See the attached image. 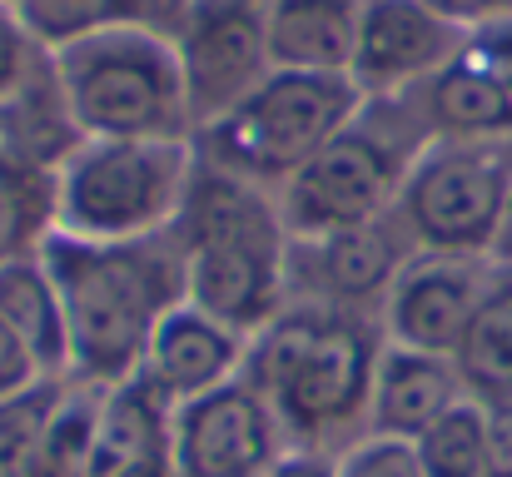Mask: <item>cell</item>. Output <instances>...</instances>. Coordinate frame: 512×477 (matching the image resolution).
<instances>
[{"label":"cell","mask_w":512,"mask_h":477,"mask_svg":"<svg viewBox=\"0 0 512 477\" xmlns=\"http://www.w3.org/2000/svg\"><path fill=\"white\" fill-rule=\"evenodd\" d=\"M488 279H493V269L483 254H428V249L408 254V264L398 269V279L378 309L383 338L453 358Z\"/></svg>","instance_id":"12"},{"label":"cell","mask_w":512,"mask_h":477,"mask_svg":"<svg viewBox=\"0 0 512 477\" xmlns=\"http://www.w3.org/2000/svg\"><path fill=\"white\" fill-rule=\"evenodd\" d=\"M463 35L468 30L438 20L418 0H363L348 80L358 85L363 100L408 95L458 55Z\"/></svg>","instance_id":"13"},{"label":"cell","mask_w":512,"mask_h":477,"mask_svg":"<svg viewBox=\"0 0 512 477\" xmlns=\"http://www.w3.org/2000/svg\"><path fill=\"white\" fill-rule=\"evenodd\" d=\"M5 5H20V0H5Z\"/></svg>","instance_id":"32"},{"label":"cell","mask_w":512,"mask_h":477,"mask_svg":"<svg viewBox=\"0 0 512 477\" xmlns=\"http://www.w3.org/2000/svg\"><path fill=\"white\" fill-rule=\"evenodd\" d=\"M0 318L25 338L45 378H70V333H65V309L55 294L50 269L40 254H20L0 269Z\"/></svg>","instance_id":"18"},{"label":"cell","mask_w":512,"mask_h":477,"mask_svg":"<svg viewBox=\"0 0 512 477\" xmlns=\"http://www.w3.org/2000/svg\"><path fill=\"white\" fill-rule=\"evenodd\" d=\"M194 135L234 110L269 70V0H184L170 30Z\"/></svg>","instance_id":"9"},{"label":"cell","mask_w":512,"mask_h":477,"mask_svg":"<svg viewBox=\"0 0 512 477\" xmlns=\"http://www.w3.org/2000/svg\"><path fill=\"white\" fill-rule=\"evenodd\" d=\"M194 174V140H80L50 174V229L85 244L165 234Z\"/></svg>","instance_id":"6"},{"label":"cell","mask_w":512,"mask_h":477,"mask_svg":"<svg viewBox=\"0 0 512 477\" xmlns=\"http://www.w3.org/2000/svg\"><path fill=\"white\" fill-rule=\"evenodd\" d=\"M184 0H20L15 15L35 35L40 50H65L85 35L115 30V25H155L174 30Z\"/></svg>","instance_id":"20"},{"label":"cell","mask_w":512,"mask_h":477,"mask_svg":"<svg viewBox=\"0 0 512 477\" xmlns=\"http://www.w3.org/2000/svg\"><path fill=\"white\" fill-rule=\"evenodd\" d=\"M264 477H339L334 453H314V448H289Z\"/></svg>","instance_id":"30"},{"label":"cell","mask_w":512,"mask_h":477,"mask_svg":"<svg viewBox=\"0 0 512 477\" xmlns=\"http://www.w3.org/2000/svg\"><path fill=\"white\" fill-rule=\"evenodd\" d=\"M488 438H483V477H512V398L483 403Z\"/></svg>","instance_id":"28"},{"label":"cell","mask_w":512,"mask_h":477,"mask_svg":"<svg viewBox=\"0 0 512 477\" xmlns=\"http://www.w3.org/2000/svg\"><path fill=\"white\" fill-rule=\"evenodd\" d=\"M170 418L174 403L140 373L110 383L100 393V438H95L90 477H120L130 468L170 463Z\"/></svg>","instance_id":"16"},{"label":"cell","mask_w":512,"mask_h":477,"mask_svg":"<svg viewBox=\"0 0 512 477\" xmlns=\"http://www.w3.org/2000/svg\"><path fill=\"white\" fill-rule=\"evenodd\" d=\"M463 398H468V388H463L458 363L448 353L383 343L378 373H373V393H368V433L413 443L423 428H433Z\"/></svg>","instance_id":"15"},{"label":"cell","mask_w":512,"mask_h":477,"mask_svg":"<svg viewBox=\"0 0 512 477\" xmlns=\"http://www.w3.org/2000/svg\"><path fill=\"white\" fill-rule=\"evenodd\" d=\"M339 477H423V468H418L413 443L363 433L339 453Z\"/></svg>","instance_id":"25"},{"label":"cell","mask_w":512,"mask_h":477,"mask_svg":"<svg viewBox=\"0 0 512 477\" xmlns=\"http://www.w3.org/2000/svg\"><path fill=\"white\" fill-rule=\"evenodd\" d=\"M244 353H249L244 333L224 328L219 318L199 314L194 304H174L170 314L160 318V328L150 333L140 378L155 383L179 408L199 393H214V388L234 383L244 373Z\"/></svg>","instance_id":"14"},{"label":"cell","mask_w":512,"mask_h":477,"mask_svg":"<svg viewBox=\"0 0 512 477\" xmlns=\"http://www.w3.org/2000/svg\"><path fill=\"white\" fill-rule=\"evenodd\" d=\"M428 140L433 130L418 115L413 95L363 100L339 135L299 174L284 179L279 209L289 239H319L348 224L383 219Z\"/></svg>","instance_id":"5"},{"label":"cell","mask_w":512,"mask_h":477,"mask_svg":"<svg viewBox=\"0 0 512 477\" xmlns=\"http://www.w3.org/2000/svg\"><path fill=\"white\" fill-rule=\"evenodd\" d=\"M100 383H80L70 378L45 438H40V458H35V477H90L95 463V438H100Z\"/></svg>","instance_id":"21"},{"label":"cell","mask_w":512,"mask_h":477,"mask_svg":"<svg viewBox=\"0 0 512 477\" xmlns=\"http://www.w3.org/2000/svg\"><path fill=\"white\" fill-rule=\"evenodd\" d=\"M383 343L378 314L289 299L284 314L249 338L244 378L274 408L289 448L339 458L368 433V393Z\"/></svg>","instance_id":"1"},{"label":"cell","mask_w":512,"mask_h":477,"mask_svg":"<svg viewBox=\"0 0 512 477\" xmlns=\"http://www.w3.org/2000/svg\"><path fill=\"white\" fill-rule=\"evenodd\" d=\"M458 55H463L473 70H483V75L503 90V100L512 105V15L483 25V30H468L463 45H458Z\"/></svg>","instance_id":"26"},{"label":"cell","mask_w":512,"mask_h":477,"mask_svg":"<svg viewBox=\"0 0 512 477\" xmlns=\"http://www.w3.org/2000/svg\"><path fill=\"white\" fill-rule=\"evenodd\" d=\"M35 383H45V368L35 363V353L25 348V338L0 318V403L30 393Z\"/></svg>","instance_id":"27"},{"label":"cell","mask_w":512,"mask_h":477,"mask_svg":"<svg viewBox=\"0 0 512 477\" xmlns=\"http://www.w3.org/2000/svg\"><path fill=\"white\" fill-rule=\"evenodd\" d=\"M418 5L433 10L438 20L458 25V30H483V25L512 15V0H418Z\"/></svg>","instance_id":"29"},{"label":"cell","mask_w":512,"mask_h":477,"mask_svg":"<svg viewBox=\"0 0 512 477\" xmlns=\"http://www.w3.org/2000/svg\"><path fill=\"white\" fill-rule=\"evenodd\" d=\"M35 254L65 309L70 378L100 388L135 378L150 333L184 304V254L170 229L130 244H85L50 229Z\"/></svg>","instance_id":"3"},{"label":"cell","mask_w":512,"mask_h":477,"mask_svg":"<svg viewBox=\"0 0 512 477\" xmlns=\"http://www.w3.org/2000/svg\"><path fill=\"white\" fill-rule=\"evenodd\" d=\"M45 70H50V50H40L25 20L15 15V5L0 0V110L15 95H25Z\"/></svg>","instance_id":"24"},{"label":"cell","mask_w":512,"mask_h":477,"mask_svg":"<svg viewBox=\"0 0 512 477\" xmlns=\"http://www.w3.org/2000/svg\"><path fill=\"white\" fill-rule=\"evenodd\" d=\"M408 254H418V249L403 239L393 214L348 224V229L319 234V239H294L289 244V294L334 304V309L378 314L398 269L408 264Z\"/></svg>","instance_id":"11"},{"label":"cell","mask_w":512,"mask_h":477,"mask_svg":"<svg viewBox=\"0 0 512 477\" xmlns=\"http://www.w3.org/2000/svg\"><path fill=\"white\" fill-rule=\"evenodd\" d=\"M50 70L80 140H194L170 30L115 25L55 50Z\"/></svg>","instance_id":"4"},{"label":"cell","mask_w":512,"mask_h":477,"mask_svg":"<svg viewBox=\"0 0 512 477\" xmlns=\"http://www.w3.org/2000/svg\"><path fill=\"white\" fill-rule=\"evenodd\" d=\"M184 254V304L254 338L289 309V229L279 194L194 155L170 224Z\"/></svg>","instance_id":"2"},{"label":"cell","mask_w":512,"mask_h":477,"mask_svg":"<svg viewBox=\"0 0 512 477\" xmlns=\"http://www.w3.org/2000/svg\"><path fill=\"white\" fill-rule=\"evenodd\" d=\"M508 189V140H428V150L413 159L388 214L413 249L488 259Z\"/></svg>","instance_id":"8"},{"label":"cell","mask_w":512,"mask_h":477,"mask_svg":"<svg viewBox=\"0 0 512 477\" xmlns=\"http://www.w3.org/2000/svg\"><path fill=\"white\" fill-rule=\"evenodd\" d=\"M363 0H269V60L274 70L348 75Z\"/></svg>","instance_id":"17"},{"label":"cell","mask_w":512,"mask_h":477,"mask_svg":"<svg viewBox=\"0 0 512 477\" xmlns=\"http://www.w3.org/2000/svg\"><path fill=\"white\" fill-rule=\"evenodd\" d=\"M50 234V174L0 150V269Z\"/></svg>","instance_id":"22"},{"label":"cell","mask_w":512,"mask_h":477,"mask_svg":"<svg viewBox=\"0 0 512 477\" xmlns=\"http://www.w3.org/2000/svg\"><path fill=\"white\" fill-rule=\"evenodd\" d=\"M284 453L289 438L244 373L214 393L179 403L170 418L174 477H264Z\"/></svg>","instance_id":"10"},{"label":"cell","mask_w":512,"mask_h":477,"mask_svg":"<svg viewBox=\"0 0 512 477\" xmlns=\"http://www.w3.org/2000/svg\"><path fill=\"white\" fill-rule=\"evenodd\" d=\"M453 363L473 403L512 398V269H493L463 343L453 348Z\"/></svg>","instance_id":"19"},{"label":"cell","mask_w":512,"mask_h":477,"mask_svg":"<svg viewBox=\"0 0 512 477\" xmlns=\"http://www.w3.org/2000/svg\"><path fill=\"white\" fill-rule=\"evenodd\" d=\"M363 105L348 75L269 70L234 110L194 135V155L264 189H284Z\"/></svg>","instance_id":"7"},{"label":"cell","mask_w":512,"mask_h":477,"mask_svg":"<svg viewBox=\"0 0 512 477\" xmlns=\"http://www.w3.org/2000/svg\"><path fill=\"white\" fill-rule=\"evenodd\" d=\"M483 438H488L483 403L463 398L413 438V453L423 477H483Z\"/></svg>","instance_id":"23"},{"label":"cell","mask_w":512,"mask_h":477,"mask_svg":"<svg viewBox=\"0 0 512 477\" xmlns=\"http://www.w3.org/2000/svg\"><path fill=\"white\" fill-rule=\"evenodd\" d=\"M488 264H493V269H512V189H508V199H503L493 244H488Z\"/></svg>","instance_id":"31"}]
</instances>
